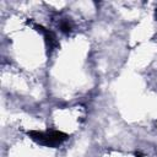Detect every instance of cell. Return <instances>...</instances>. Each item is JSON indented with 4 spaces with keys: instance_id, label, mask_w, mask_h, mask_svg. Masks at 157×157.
Instances as JSON below:
<instances>
[{
    "instance_id": "cell-1",
    "label": "cell",
    "mask_w": 157,
    "mask_h": 157,
    "mask_svg": "<svg viewBox=\"0 0 157 157\" xmlns=\"http://www.w3.org/2000/svg\"><path fill=\"white\" fill-rule=\"evenodd\" d=\"M27 135L36 142L40 145H45L49 147L58 146L66 141L69 139V135L59 131V130H50V131H37V130H29L27 131Z\"/></svg>"
},
{
    "instance_id": "cell-2",
    "label": "cell",
    "mask_w": 157,
    "mask_h": 157,
    "mask_svg": "<svg viewBox=\"0 0 157 157\" xmlns=\"http://www.w3.org/2000/svg\"><path fill=\"white\" fill-rule=\"evenodd\" d=\"M43 36H44V40H45V44L48 47V50H53L58 45V42H56V38H55L54 33L49 29H45Z\"/></svg>"
},
{
    "instance_id": "cell-4",
    "label": "cell",
    "mask_w": 157,
    "mask_h": 157,
    "mask_svg": "<svg viewBox=\"0 0 157 157\" xmlns=\"http://www.w3.org/2000/svg\"><path fill=\"white\" fill-rule=\"evenodd\" d=\"M135 157H144V156H142L141 153H137V152H136V153H135Z\"/></svg>"
},
{
    "instance_id": "cell-3",
    "label": "cell",
    "mask_w": 157,
    "mask_h": 157,
    "mask_svg": "<svg viewBox=\"0 0 157 157\" xmlns=\"http://www.w3.org/2000/svg\"><path fill=\"white\" fill-rule=\"evenodd\" d=\"M71 29H72V25H71V22H69L67 20H63V21L60 22V31H61L63 33H70Z\"/></svg>"
}]
</instances>
